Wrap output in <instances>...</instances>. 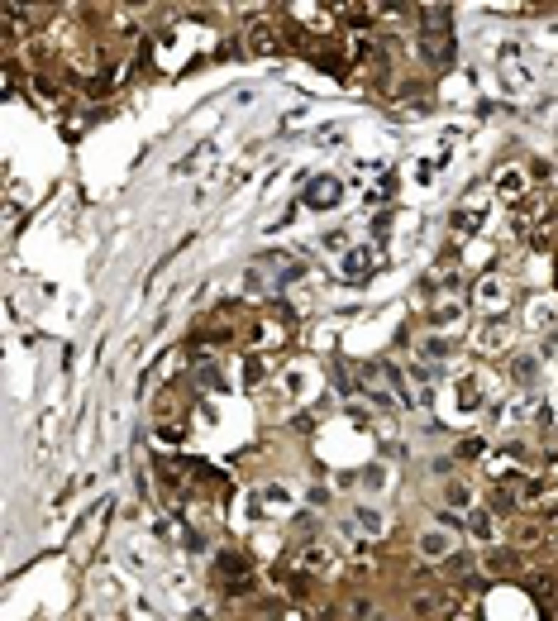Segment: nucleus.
Masks as SVG:
<instances>
[{
  "label": "nucleus",
  "instance_id": "nucleus-5",
  "mask_svg": "<svg viewBox=\"0 0 558 621\" xmlns=\"http://www.w3.org/2000/svg\"><path fill=\"white\" fill-rule=\"evenodd\" d=\"M506 339H510V325H506V320H496V325H487V330H482V344H487V349H501Z\"/></svg>",
  "mask_w": 558,
  "mask_h": 621
},
{
  "label": "nucleus",
  "instance_id": "nucleus-2",
  "mask_svg": "<svg viewBox=\"0 0 558 621\" xmlns=\"http://www.w3.org/2000/svg\"><path fill=\"white\" fill-rule=\"evenodd\" d=\"M420 24H425V34H448L453 29V19H448L444 5H425V10H420Z\"/></svg>",
  "mask_w": 558,
  "mask_h": 621
},
{
  "label": "nucleus",
  "instance_id": "nucleus-1",
  "mask_svg": "<svg viewBox=\"0 0 558 621\" xmlns=\"http://www.w3.org/2000/svg\"><path fill=\"white\" fill-rule=\"evenodd\" d=\"M335 196H339V182H335V177H320V182H310V191H305V201H310V206H335Z\"/></svg>",
  "mask_w": 558,
  "mask_h": 621
},
{
  "label": "nucleus",
  "instance_id": "nucleus-7",
  "mask_svg": "<svg viewBox=\"0 0 558 621\" xmlns=\"http://www.w3.org/2000/svg\"><path fill=\"white\" fill-rule=\"evenodd\" d=\"M473 530H478V535H487V530H492V521H487V511H473Z\"/></svg>",
  "mask_w": 558,
  "mask_h": 621
},
{
  "label": "nucleus",
  "instance_id": "nucleus-8",
  "mask_svg": "<svg viewBox=\"0 0 558 621\" xmlns=\"http://www.w3.org/2000/svg\"><path fill=\"white\" fill-rule=\"evenodd\" d=\"M448 502H468V488H463V483H448Z\"/></svg>",
  "mask_w": 558,
  "mask_h": 621
},
{
  "label": "nucleus",
  "instance_id": "nucleus-6",
  "mask_svg": "<svg viewBox=\"0 0 558 621\" xmlns=\"http://www.w3.org/2000/svg\"><path fill=\"white\" fill-rule=\"evenodd\" d=\"M287 592L291 597H310V573H287Z\"/></svg>",
  "mask_w": 558,
  "mask_h": 621
},
{
  "label": "nucleus",
  "instance_id": "nucleus-4",
  "mask_svg": "<svg viewBox=\"0 0 558 621\" xmlns=\"http://www.w3.org/2000/svg\"><path fill=\"white\" fill-rule=\"evenodd\" d=\"M420 555H425V559H444L448 555V540L439 535V530H430V535L420 540Z\"/></svg>",
  "mask_w": 558,
  "mask_h": 621
},
{
  "label": "nucleus",
  "instance_id": "nucleus-3",
  "mask_svg": "<svg viewBox=\"0 0 558 621\" xmlns=\"http://www.w3.org/2000/svg\"><path fill=\"white\" fill-rule=\"evenodd\" d=\"M372 268V249H353L349 258H344V272H349L353 282H363V272Z\"/></svg>",
  "mask_w": 558,
  "mask_h": 621
}]
</instances>
